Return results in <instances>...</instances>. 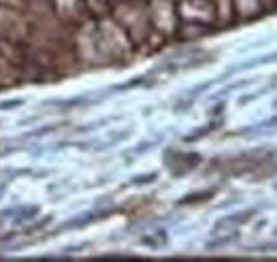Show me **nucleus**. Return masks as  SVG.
<instances>
[{
    "label": "nucleus",
    "mask_w": 277,
    "mask_h": 262,
    "mask_svg": "<svg viewBox=\"0 0 277 262\" xmlns=\"http://www.w3.org/2000/svg\"><path fill=\"white\" fill-rule=\"evenodd\" d=\"M256 216V209H247V211H241V213H235V216H228L224 220H220V222H215V226H213V232H218L222 230V228H237L241 224H245V222H249Z\"/></svg>",
    "instance_id": "f257e3e1"
},
{
    "label": "nucleus",
    "mask_w": 277,
    "mask_h": 262,
    "mask_svg": "<svg viewBox=\"0 0 277 262\" xmlns=\"http://www.w3.org/2000/svg\"><path fill=\"white\" fill-rule=\"evenodd\" d=\"M267 62H277V51H273V53H267V56H260V58H256V60H252V62L243 64V66H239V69H235V71L254 69V66H260V64H267Z\"/></svg>",
    "instance_id": "f03ea898"
},
{
    "label": "nucleus",
    "mask_w": 277,
    "mask_h": 262,
    "mask_svg": "<svg viewBox=\"0 0 277 262\" xmlns=\"http://www.w3.org/2000/svg\"><path fill=\"white\" fill-rule=\"evenodd\" d=\"M254 134H262V130H277V115L275 117H269V119H265V122H260L258 126H254Z\"/></svg>",
    "instance_id": "7ed1b4c3"
},
{
    "label": "nucleus",
    "mask_w": 277,
    "mask_h": 262,
    "mask_svg": "<svg viewBox=\"0 0 277 262\" xmlns=\"http://www.w3.org/2000/svg\"><path fill=\"white\" fill-rule=\"evenodd\" d=\"M158 175L156 173H150V175H143V177H134L132 184L134 186H143V184H150V181H156Z\"/></svg>",
    "instance_id": "20e7f679"
},
{
    "label": "nucleus",
    "mask_w": 277,
    "mask_h": 262,
    "mask_svg": "<svg viewBox=\"0 0 277 262\" xmlns=\"http://www.w3.org/2000/svg\"><path fill=\"white\" fill-rule=\"evenodd\" d=\"M273 107H275V109H277V100H275V103H273Z\"/></svg>",
    "instance_id": "39448f33"
}]
</instances>
